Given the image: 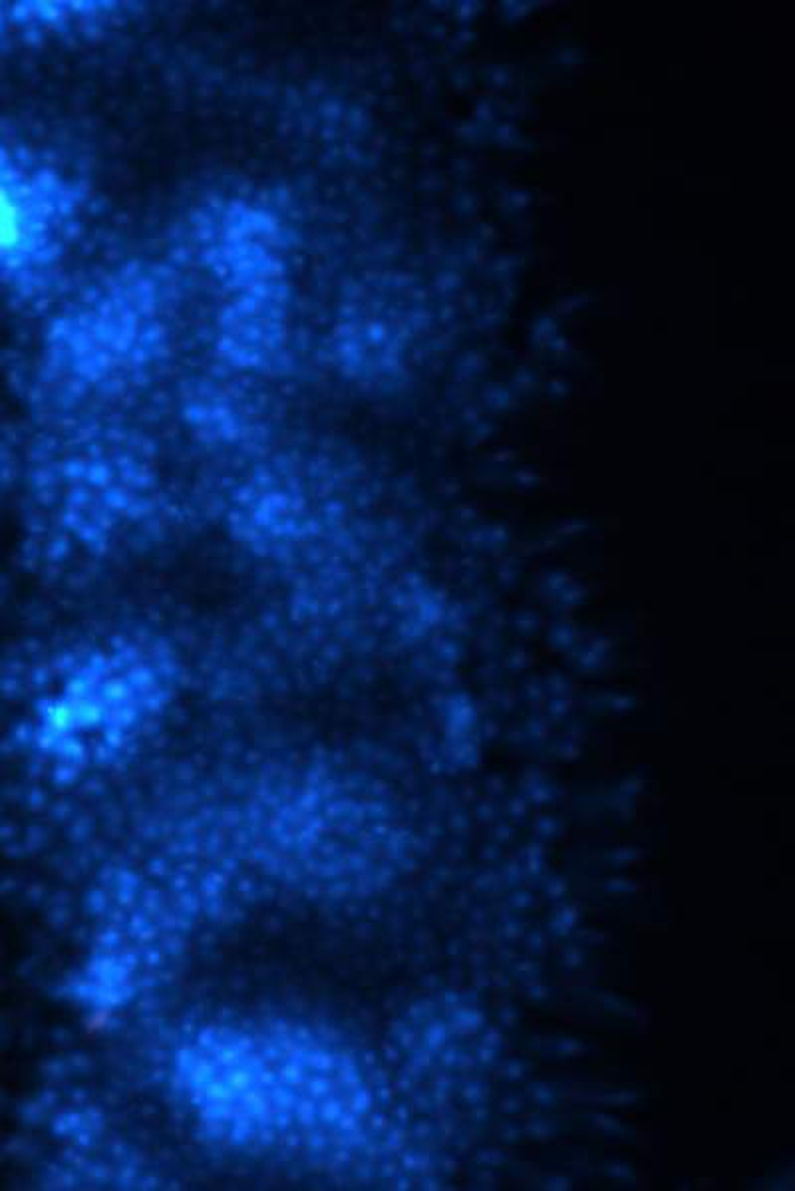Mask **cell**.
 <instances>
[{
    "instance_id": "cell-1",
    "label": "cell",
    "mask_w": 795,
    "mask_h": 1191,
    "mask_svg": "<svg viewBox=\"0 0 795 1191\" xmlns=\"http://www.w3.org/2000/svg\"><path fill=\"white\" fill-rule=\"evenodd\" d=\"M22 211L14 199L0 189V247H10L22 235Z\"/></svg>"
}]
</instances>
